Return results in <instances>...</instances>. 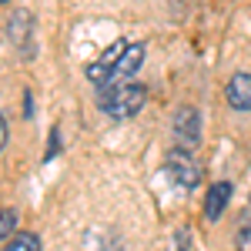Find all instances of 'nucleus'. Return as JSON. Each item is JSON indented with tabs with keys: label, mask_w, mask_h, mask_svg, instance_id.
<instances>
[{
	"label": "nucleus",
	"mask_w": 251,
	"mask_h": 251,
	"mask_svg": "<svg viewBox=\"0 0 251 251\" xmlns=\"http://www.w3.org/2000/svg\"><path fill=\"white\" fill-rule=\"evenodd\" d=\"M97 104L100 111L114 121H127L134 117L144 104H148V87L144 84H134V80H124V84H107L97 91Z\"/></svg>",
	"instance_id": "f257e3e1"
},
{
	"label": "nucleus",
	"mask_w": 251,
	"mask_h": 251,
	"mask_svg": "<svg viewBox=\"0 0 251 251\" xmlns=\"http://www.w3.org/2000/svg\"><path fill=\"white\" fill-rule=\"evenodd\" d=\"M164 171L181 188H198L201 184V168H198V161L191 157V151H184V148H174L171 154L164 157Z\"/></svg>",
	"instance_id": "f03ea898"
},
{
	"label": "nucleus",
	"mask_w": 251,
	"mask_h": 251,
	"mask_svg": "<svg viewBox=\"0 0 251 251\" xmlns=\"http://www.w3.org/2000/svg\"><path fill=\"white\" fill-rule=\"evenodd\" d=\"M174 137H177V144L184 151L198 148V141H201V114L194 107H181L174 114Z\"/></svg>",
	"instance_id": "7ed1b4c3"
},
{
	"label": "nucleus",
	"mask_w": 251,
	"mask_h": 251,
	"mask_svg": "<svg viewBox=\"0 0 251 251\" xmlns=\"http://www.w3.org/2000/svg\"><path fill=\"white\" fill-rule=\"evenodd\" d=\"M127 50V40H117V44H111L100 57L94 60V64H87V80L91 84H97V87H104L107 80H111V74H114V64L121 60V54Z\"/></svg>",
	"instance_id": "20e7f679"
},
{
	"label": "nucleus",
	"mask_w": 251,
	"mask_h": 251,
	"mask_svg": "<svg viewBox=\"0 0 251 251\" xmlns=\"http://www.w3.org/2000/svg\"><path fill=\"white\" fill-rule=\"evenodd\" d=\"M141 64H144V44H127V50L121 54V60L114 64V74H111V80L107 84H124V80H131L141 71ZM104 84V87H107Z\"/></svg>",
	"instance_id": "39448f33"
},
{
	"label": "nucleus",
	"mask_w": 251,
	"mask_h": 251,
	"mask_svg": "<svg viewBox=\"0 0 251 251\" xmlns=\"http://www.w3.org/2000/svg\"><path fill=\"white\" fill-rule=\"evenodd\" d=\"M225 100L234 111H251V74H234L225 84Z\"/></svg>",
	"instance_id": "423d86ee"
},
{
	"label": "nucleus",
	"mask_w": 251,
	"mask_h": 251,
	"mask_svg": "<svg viewBox=\"0 0 251 251\" xmlns=\"http://www.w3.org/2000/svg\"><path fill=\"white\" fill-rule=\"evenodd\" d=\"M228 198H231V184L228 181H218L208 188V198H204V218L208 221H218L221 211L228 208Z\"/></svg>",
	"instance_id": "0eeeda50"
},
{
	"label": "nucleus",
	"mask_w": 251,
	"mask_h": 251,
	"mask_svg": "<svg viewBox=\"0 0 251 251\" xmlns=\"http://www.w3.org/2000/svg\"><path fill=\"white\" fill-rule=\"evenodd\" d=\"M3 251H40V238L30 231H17L10 241H7V248Z\"/></svg>",
	"instance_id": "6e6552de"
},
{
	"label": "nucleus",
	"mask_w": 251,
	"mask_h": 251,
	"mask_svg": "<svg viewBox=\"0 0 251 251\" xmlns=\"http://www.w3.org/2000/svg\"><path fill=\"white\" fill-rule=\"evenodd\" d=\"M17 221H20V218H17L14 208H0V241L17 234Z\"/></svg>",
	"instance_id": "1a4fd4ad"
},
{
	"label": "nucleus",
	"mask_w": 251,
	"mask_h": 251,
	"mask_svg": "<svg viewBox=\"0 0 251 251\" xmlns=\"http://www.w3.org/2000/svg\"><path fill=\"white\" fill-rule=\"evenodd\" d=\"M234 248L238 251H251V221H245V225L238 228V234H234Z\"/></svg>",
	"instance_id": "9d476101"
},
{
	"label": "nucleus",
	"mask_w": 251,
	"mask_h": 251,
	"mask_svg": "<svg viewBox=\"0 0 251 251\" xmlns=\"http://www.w3.org/2000/svg\"><path fill=\"white\" fill-rule=\"evenodd\" d=\"M3 144H7V121L0 114V151H3Z\"/></svg>",
	"instance_id": "9b49d317"
},
{
	"label": "nucleus",
	"mask_w": 251,
	"mask_h": 251,
	"mask_svg": "<svg viewBox=\"0 0 251 251\" xmlns=\"http://www.w3.org/2000/svg\"><path fill=\"white\" fill-rule=\"evenodd\" d=\"M0 3H7V0H0Z\"/></svg>",
	"instance_id": "f8f14e48"
}]
</instances>
